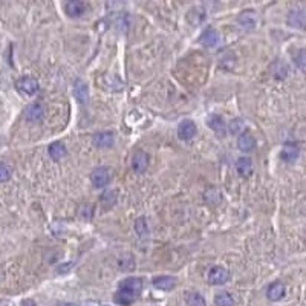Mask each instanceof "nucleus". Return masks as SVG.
<instances>
[{
  "instance_id": "nucleus-1",
  "label": "nucleus",
  "mask_w": 306,
  "mask_h": 306,
  "mask_svg": "<svg viewBox=\"0 0 306 306\" xmlns=\"http://www.w3.org/2000/svg\"><path fill=\"white\" fill-rule=\"evenodd\" d=\"M141 291H143V280L138 277H129L120 283V288L117 291V294H115V302L123 306H129L138 299Z\"/></svg>"
},
{
  "instance_id": "nucleus-2",
  "label": "nucleus",
  "mask_w": 306,
  "mask_h": 306,
  "mask_svg": "<svg viewBox=\"0 0 306 306\" xmlns=\"http://www.w3.org/2000/svg\"><path fill=\"white\" fill-rule=\"evenodd\" d=\"M16 89L22 95L31 97L38 91V81L35 78H32V76H23V78H20L16 83Z\"/></svg>"
},
{
  "instance_id": "nucleus-3",
  "label": "nucleus",
  "mask_w": 306,
  "mask_h": 306,
  "mask_svg": "<svg viewBox=\"0 0 306 306\" xmlns=\"http://www.w3.org/2000/svg\"><path fill=\"white\" fill-rule=\"evenodd\" d=\"M208 282L211 285H224L228 282V279H230V273L228 270H225L224 266H213L211 270L208 271Z\"/></svg>"
},
{
  "instance_id": "nucleus-4",
  "label": "nucleus",
  "mask_w": 306,
  "mask_h": 306,
  "mask_svg": "<svg viewBox=\"0 0 306 306\" xmlns=\"http://www.w3.org/2000/svg\"><path fill=\"white\" fill-rule=\"evenodd\" d=\"M91 181L94 184V187L97 188H101V187H104L109 184L110 181V172L107 167H98L92 172L91 175Z\"/></svg>"
},
{
  "instance_id": "nucleus-5",
  "label": "nucleus",
  "mask_w": 306,
  "mask_h": 306,
  "mask_svg": "<svg viewBox=\"0 0 306 306\" xmlns=\"http://www.w3.org/2000/svg\"><path fill=\"white\" fill-rule=\"evenodd\" d=\"M199 42L204 45V46H207V48H214V46H218L219 42H221V35L219 32L216 31L214 28H207L205 31H204L199 37Z\"/></svg>"
},
{
  "instance_id": "nucleus-6",
  "label": "nucleus",
  "mask_w": 306,
  "mask_h": 306,
  "mask_svg": "<svg viewBox=\"0 0 306 306\" xmlns=\"http://www.w3.org/2000/svg\"><path fill=\"white\" fill-rule=\"evenodd\" d=\"M237 22H239V25H240L242 28L253 29V28H256V25L259 22V17H257V14L253 9H247V11H244L237 17Z\"/></svg>"
},
{
  "instance_id": "nucleus-7",
  "label": "nucleus",
  "mask_w": 306,
  "mask_h": 306,
  "mask_svg": "<svg viewBox=\"0 0 306 306\" xmlns=\"http://www.w3.org/2000/svg\"><path fill=\"white\" fill-rule=\"evenodd\" d=\"M147 165H149V156H147V153L143 152V150H136L133 153V158H132V169H133V172L143 173V172H146Z\"/></svg>"
},
{
  "instance_id": "nucleus-8",
  "label": "nucleus",
  "mask_w": 306,
  "mask_h": 306,
  "mask_svg": "<svg viewBox=\"0 0 306 306\" xmlns=\"http://www.w3.org/2000/svg\"><path fill=\"white\" fill-rule=\"evenodd\" d=\"M43 113H45V110L40 103H32L26 107V110H25V118H26L29 123H37L43 118Z\"/></svg>"
},
{
  "instance_id": "nucleus-9",
  "label": "nucleus",
  "mask_w": 306,
  "mask_h": 306,
  "mask_svg": "<svg viewBox=\"0 0 306 306\" xmlns=\"http://www.w3.org/2000/svg\"><path fill=\"white\" fill-rule=\"evenodd\" d=\"M178 135H179L181 139H184V141H188V139H191L195 135H196V126L193 121L190 120H185L179 124V127H178Z\"/></svg>"
},
{
  "instance_id": "nucleus-10",
  "label": "nucleus",
  "mask_w": 306,
  "mask_h": 306,
  "mask_svg": "<svg viewBox=\"0 0 306 306\" xmlns=\"http://www.w3.org/2000/svg\"><path fill=\"white\" fill-rule=\"evenodd\" d=\"M153 286L161 291H170L176 286V279L172 276H158L152 280Z\"/></svg>"
},
{
  "instance_id": "nucleus-11",
  "label": "nucleus",
  "mask_w": 306,
  "mask_h": 306,
  "mask_svg": "<svg viewBox=\"0 0 306 306\" xmlns=\"http://www.w3.org/2000/svg\"><path fill=\"white\" fill-rule=\"evenodd\" d=\"M92 143L98 149H109L113 144V133L112 132H100L95 133L92 138Z\"/></svg>"
},
{
  "instance_id": "nucleus-12",
  "label": "nucleus",
  "mask_w": 306,
  "mask_h": 306,
  "mask_svg": "<svg viewBox=\"0 0 306 306\" xmlns=\"http://www.w3.org/2000/svg\"><path fill=\"white\" fill-rule=\"evenodd\" d=\"M87 6L84 2H80V0H71V2L66 3L65 11L68 12L69 17H80L86 12Z\"/></svg>"
},
{
  "instance_id": "nucleus-13",
  "label": "nucleus",
  "mask_w": 306,
  "mask_h": 306,
  "mask_svg": "<svg viewBox=\"0 0 306 306\" xmlns=\"http://www.w3.org/2000/svg\"><path fill=\"white\" fill-rule=\"evenodd\" d=\"M207 124L210 129L214 130L219 136H224L227 133V124H225L224 118L219 117V115H211V117L207 120Z\"/></svg>"
},
{
  "instance_id": "nucleus-14",
  "label": "nucleus",
  "mask_w": 306,
  "mask_h": 306,
  "mask_svg": "<svg viewBox=\"0 0 306 306\" xmlns=\"http://www.w3.org/2000/svg\"><path fill=\"white\" fill-rule=\"evenodd\" d=\"M237 147L242 152H253L254 147H256V139L253 138V135L244 132L237 138Z\"/></svg>"
},
{
  "instance_id": "nucleus-15",
  "label": "nucleus",
  "mask_w": 306,
  "mask_h": 306,
  "mask_svg": "<svg viewBox=\"0 0 306 306\" xmlns=\"http://www.w3.org/2000/svg\"><path fill=\"white\" fill-rule=\"evenodd\" d=\"M268 299H270L271 302H279L280 299H282L285 296V285L282 282H274L270 285V288H268Z\"/></svg>"
},
{
  "instance_id": "nucleus-16",
  "label": "nucleus",
  "mask_w": 306,
  "mask_h": 306,
  "mask_svg": "<svg viewBox=\"0 0 306 306\" xmlns=\"http://www.w3.org/2000/svg\"><path fill=\"white\" fill-rule=\"evenodd\" d=\"M74 95L75 98L80 101V103H86L87 97H89V89L87 84L83 80H75L74 83Z\"/></svg>"
},
{
  "instance_id": "nucleus-17",
  "label": "nucleus",
  "mask_w": 306,
  "mask_h": 306,
  "mask_svg": "<svg viewBox=\"0 0 306 306\" xmlns=\"http://www.w3.org/2000/svg\"><path fill=\"white\" fill-rule=\"evenodd\" d=\"M280 156L285 162H294L299 158V147L296 144H285L280 152Z\"/></svg>"
},
{
  "instance_id": "nucleus-18",
  "label": "nucleus",
  "mask_w": 306,
  "mask_h": 306,
  "mask_svg": "<svg viewBox=\"0 0 306 306\" xmlns=\"http://www.w3.org/2000/svg\"><path fill=\"white\" fill-rule=\"evenodd\" d=\"M288 23H289V26H292V28L303 29L305 28V11H302V9L292 11L289 14V17H288Z\"/></svg>"
},
{
  "instance_id": "nucleus-19",
  "label": "nucleus",
  "mask_w": 306,
  "mask_h": 306,
  "mask_svg": "<svg viewBox=\"0 0 306 306\" xmlns=\"http://www.w3.org/2000/svg\"><path fill=\"white\" fill-rule=\"evenodd\" d=\"M236 170L240 176H250L253 172V164L250 158H239L236 162Z\"/></svg>"
},
{
  "instance_id": "nucleus-20",
  "label": "nucleus",
  "mask_w": 306,
  "mask_h": 306,
  "mask_svg": "<svg viewBox=\"0 0 306 306\" xmlns=\"http://www.w3.org/2000/svg\"><path fill=\"white\" fill-rule=\"evenodd\" d=\"M49 156L55 161L61 159L63 156H66V147L61 143H52L49 146Z\"/></svg>"
},
{
  "instance_id": "nucleus-21",
  "label": "nucleus",
  "mask_w": 306,
  "mask_h": 306,
  "mask_svg": "<svg viewBox=\"0 0 306 306\" xmlns=\"http://www.w3.org/2000/svg\"><path fill=\"white\" fill-rule=\"evenodd\" d=\"M214 305L216 306H233L234 300L228 292H219V294H216L214 297Z\"/></svg>"
},
{
  "instance_id": "nucleus-22",
  "label": "nucleus",
  "mask_w": 306,
  "mask_h": 306,
  "mask_svg": "<svg viewBox=\"0 0 306 306\" xmlns=\"http://www.w3.org/2000/svg\"><path fill=\"white\" fill-rule=\"evenodd\" d=\"M135 231L141 239L149 236V225H147L144 218H139V219L135 221Z\"/></svg>"
},
{
  "instance_id": "nucleus-23",
  "label": "nucleus",
  "mask_w": 306,
  "mask_h": 306,
  "mask_svg": "<svg viewBox=\"0 0 306 306\" xmlns=\"http://www.w3.org/2000/svg\"><path fill=\"white\" fill-rule=\"evenodd\" d=\"M101 204H103L106 208L113 207L115 204H117V193H115V191H112V190L104 191V193L101 195Z\"/></svg>"
},
{
  "instance_id": "nucleus-24",
  "label": "nucleus",
  "mask_w": 306,
  "mask_h": 306,
  "mask_svg": "<svg viewBox=\"0 0 306 306\" xmlns=\"http://www.w3.org/2000/svg\"><path fill=\"white\" fill-rule=\"evenodd\" d=\"M273 74H274V76L277 80H283L286 76V74H288V69H286V66L283 65V63L276 61L273 65Z\"/></svg>"
},
{
  "instance_id": "nucleus-25",
  "label": "nucleus",
  "mask_w": 306,
  "mask_h": 306,
  "mask_svg": "<svg viewBox=\"0 0 306 306\" xmlns=\"http://www.w3.org/2000/svg\"><path fill=\"white\" fill-rule=\"evenodd\" d=\"M187 305L188 306H205V300H204V297L198 294V292H191L187 299Z\"/></svg>"
},
{
  "instance_id": "nucleus-26",
  "label": "nucleus",
  "mask_w": 306,
  "mask_h": 306,
  "mask_svg": "<svg viewBox=\"0 0 306 306\" xmlns=\"http://www.w3.org/2000/svg\"><path fill=\"white\" fill-rule=\"evenodd\" d=\"M11 178V170L5 162H0V182H5Z\"/></svg>"
},
{
  "instance_id": "nucleus-27",
  "label": "nucleus",
  "mask_w": 306,
  "mask_h": 306,
  "mask_svg": "<svg viewBox=\"0 0 306 306\" xmlns=\"http://www.w3.org/2000/svg\"><path fill=\"white\" fill-rule=\"evenodd\" d=\"M244 127H245L244 121H242L240 118H237V120L231 121V126H230V130H231L233 133H239V132L244 130Z\"/></svg>"
},
{
  "instance_id": "nucleus-28",
  "label": "nucleus",
  "mask_w": 306,
  "mask_h": 306,
  "mask_svg": "<svg viewBox=\"0 0 306 306\" xmlns=\"http://www.w3.org/2000/svg\"><path fill=\"white\" fill-rule=\"evenodd\" d=\"M92 214H94V208H92V205H83L81 208H80V216L83 219H86V221H89L92 218Z\"/></svg>"
},
{
  "instance_id": "nucleus-29",
  "label": "nucleus",
  "mask_w": 306,
  "mask_h": 306,
  "mask_svg": "<svg viewBox=\"0 0 306 306\" xmlns=\"http://www.w3.org/2000/svg\"><path fill=\"white\" fill-rule=\"evenodd\" d=\"M296 63H297V66L300 68V71H305V51L300 49V52L296 58Z\"/></svg>"
},
{
  "instance_id": "nucleus-30",
  "label": "nucleus",
  "mask_w": 306,
  "mask_h": 306,
  "mask_svg": "<svg viewBox=\"0 0 306 306\" xmlns=\"http://www.w3.org/2000/svg\"><path fill=\"white\" fill-rule=\"evenodd\" d=\"M22 306H35V303H34L32 300H25V302L22 303Z\"/></svg>"
},
{
  "instance_id": "nucleus-31",
  "label": "nucleus",
  "mask_w": 306,
  "mask_h": 306,
  "mask_svg": "<svg viewBox=\"0 0 306 306\" xmlns=\"http://www.w3.org/2000/svg\"><path fill=\"white\" fill-rule=\"evenodd\" d=\"M57 306H75V305H71V303H61V305H57Z\"/></svg>"
}]
</instances>
